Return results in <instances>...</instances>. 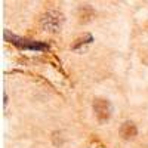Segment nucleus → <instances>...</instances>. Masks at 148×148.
I'll list each match as a JSON object with an SVG mask.
<instances>
[{
    "label": "nucleus",
    "mask_w": 148,
    "mask_h": 148,
    "mask_svg": "<svg viewBox=\"0 0 148 148\" xmlns=\"http://www.w3.org/2000/svg\"><path fill=\"white\" fill-rule=\"evenodd\" d=\"M65 22V18L62 15V12L51 9L45 12L40 18V27L47 31V33H59L62 30V25Z\"/></svg>",
    "instance_id": "1"
},
{
    "label": "nucleus",
    "mask_w": 148,
    "mask_h": 148,
    "mask_svg": "<svg viewBox=\"0 0 148 148\" xmlns=\"http://www.w3.org/2000/svg\"><path fill=\"white\" fill-rule=\"evenodd\" d=\"M93 113L95 117L99 123H107L111 119V114H113V107H111V102L105 98H95L93 101Z\"/></svg>",
    "instance_id": "2"
},
{
    "label": "nucleus",
    "mask_w": 148,
    "mask_h": 148,
    "mask_svg": "<svg viewBox=\"0 0 148 148\" xmlns=\"http://www.w3.org/2000/svg\"><path fill=\"white\" fill-rule=\"evenodd\" d=\"M5 39L10 40V43H14L15 46L21 47V49H31V51H45V49H49L47 45L40 43V42H33V40H25L21 39V37H16L14 34H9V31H5Z\"/></svg>",
    "instance_id": "3"
},
{
    "label": "nucleus",
    "mask_w": 148,
    "mask_h": 148,
    "mask_svg": "<svg viewBox=\"0 0 148 148\" xmlns=\"http://www.w3.org/2000/svg\"><path fill=\"white\" fill-rule=\"evenodd\" d=\"M119 133H120L121 139H125V141L133 139L135 136H136V133H138L136 125H135L133 121H125V123H123V125L120 126Z\"/></svg>",
    "instance_id": "4"
},
{
    "label": "nucleus",
    "mask_w": 148,
    "mask_h": 148,
    "mask_svg": "<svg viewBox=\"0 0 148 148\" xmlns=\"http://www.w3.org/2000/svg\"><path fill=\"white\" fill-rule=\"evenodd\" d=\"M93 16H95V10L90 5H82L77 9V18H79V22H82V24L90 22Z\"/></svg>",
    "instance_id": "5"
},
{
    "label": "nucleus",
    "mask_w": 148,
    "mask_h": 148,
    "mask_svg": "<svg viewBox=\"0 0 148 148\" xmlns=\"http://www.w3.org/2000/svg\"><path fill=\"white\" fill-rule=\"evenodd\" d=\"M92 40H93V39H92V36H90V34H86V36H84V39H79L76 43L73 45V49H77V47H79V46H82V45L90 43Z\"/></svg>",
    "instance_id": "6"
}]
</instances>
